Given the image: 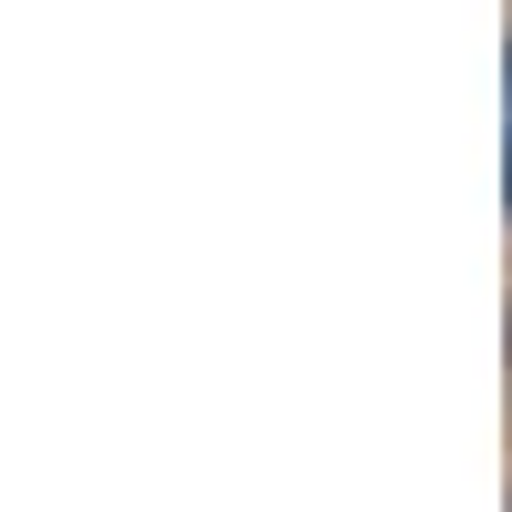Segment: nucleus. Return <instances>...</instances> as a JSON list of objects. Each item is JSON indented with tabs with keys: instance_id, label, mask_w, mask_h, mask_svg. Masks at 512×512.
<instances>
[{
	"instance_id": "1",
	"label": "nucleus",
	"mask_w": 512,
	"mask_h": 512,
	"mask_svg": "<svg viewBox=\"0 0 512 512\" xmlns=\"http://www.w3.org/2000/svg\"><path fill=\"white\" fill-rule=\"evenodd\" d=\"M502 185H512V62H502Z\"/></svg>"
}]
</instances>
